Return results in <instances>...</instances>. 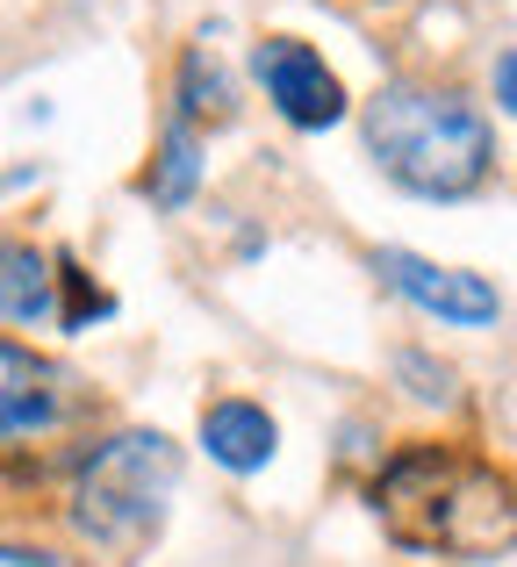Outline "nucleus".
Here are the masks:
<instances>
[{
	"label": "nucleus",
	"instance_id": "obj_13",
	"mask_svg": "<svg viewBox=\"0 0 517 567\" xmlns=\"http://www.w3.org/2000/svg\"><path fill=\"white\" fill-rule=\"evenodd\" d=\"M496 101H504V115H517V43L496 58Z\"/></svg>",
	"mask_w": 517,
	"mask_h": 567
},
{
	"label": "nucleus",
	"instance_id": "obj_1",
	"mask_svg": "<svg viewBox=\"0 0 517 567\" xmlns=\"http://www.w3.org/2000/svg\"><path fill=\"white\" fill-rule=\"evenodd\" d=\"M366 503L410 554L504 560L517 546V482L467 445H403L395 460H381Z\"/></svg>",
	"mask_w": 517,
	"mask_h": 567
},
{
	"label": "nucleus",
	"instance_id": "obj_5",
	"mask_svg": "<svg viewBox=\"0 0 517 567\" xmlns=\"http://www.w3.org/2000/svg\"><path fill=\"white\" fill-rule=\"evenodd\" d=\"M252 72L266 86V101L280 109L288 130H331L345 123V80L323 65V51H309L302 37H266L252 51Z\"/></svg>",
	"mask_w": 517,
	"mask_h": 567
},
{
	"label": "nucleus",
	"instance_id": "obj_11",
	"mask_svg": "<svg viewBox=\"0 0 517 567\" xmlns=\"http://www.w3.org/2000/svg\"><path fill=\"white\" fill-rule=\"evenodd\" d=\"M395 374H403V381H417V388H410L417 402H438V410L453 402V367H432L424 352H395Z\"/></svg>",
	"mask_w": 517,
	"mask_h": 567
},
{
	"label": "nucleus",
	"instance_id": "obj_7",
	"mask_svg": "<svg viewBox=\"0 0 517 567\" xmlns=\"http://www.w3.org/2000/svg\"><path fill=\"white\" fill-rule=\"evenodd\" d=\"M201 453H209L224 474H259L266 460L280 453V424L259 410V402L224 395V402L201 410Z\"/></svg>",
	"mask_w": 517,
	"mask_h": 567
},
{
	"label": "nucleus",
	"instance_id": "obj_12",
	"mask_svg": "<svg viewBox=\"0 0 517 567\" xmlns=\"http://www.w3.org/2000/svg\"><path fill=\"white\" fill-rule=\"evenodd\" d=\"M0 567H80V560H65V554H51V546H22L14 539L8 554H0Z\"/></svg>",
	"mask_w": 517,
	"mask_h": 567
},
{
	"label": "nucleus",
	"instance_id": "obj_4",
	"mask_svg": "<svg viewBox=\"0 0 517 567\" xmlns=\"http://www.w3.org/2000/svg\"><path fill=\"white\" fill-rule=\"evenodd\" d=\"M366 266L381 274V288H395L410 309H424V317L453 323V331H482V323L504 317V295H496L482 274H467V266L417 259V251H403V245H381Z\"/></svg>",
	"mask_w": 517,
	"mask_h": 567
},
{
	"label": "nucleus",
	"instance_id": "obj_3",
	"mask_svg": "<svg viewBox=\"0 0 517 567\" xmlns=\"http://www.w3.org/2000/svg\"><path fill=\"white\" fill-rule=\"evenodd\" d=\"M180 496V445L166 431H115L80 460L65 496V525L94 554L137 560L166 532V511Z\"/></svg>",
	"mask_w": 517,
	"mask_h": 567
},
{
	"label": "nucleus",
	"instance_id": "obj_9",
	"mask_svg": "<svg viewBox=\"0 0 517 567\" xmlns=\"http://www.w3.org/2000/svg\"><path fill=\"white\" fill-rule=\"evenodd\" d=\"M238 115V86H230L224 58L209 43H187L180 51V123H230Z\"/></svg>",
	"mask_w": 517,
	"mask_h": 567
},
{
	"label": "nucleus",
	"instance_id": "obj_6",
	"mask_svg": "<svg viewBox=\"0 0 517 567\" xmlns=\"http://www.w3.org/2000/svg\"><path fill=\"white\" fill-rule=\"evenodd\" d=\"M0 374H8V388H0V431H8V445L51 439V431H65L86 410V381L65 374L58 360H37L29 346L0 352Z\"/></svg>",
	"mask_w": 517,
	"mask_h": 567
},
{
	"label": "nucleus",
	"instance_id": "obj_10",
	"mask_svg": "<svg viewBox=\"0 0 517 567\" xmlns=\"http://www.w3.org/2000/svg\"><path fill=\"white\" fill-rule=\"evenodd\" d=\"M195 187H201V144H195V123L173 115V130L158 137L152 173H144V194H152V208H187Z\"/></svg>",
	"mask_w": 517,
	"mask_h": 567
},
{
	"label": "nucleus",
	"instance_id": "obj_8",
	"mask_svg": "<svg viewBox=\"0 0 517 567\" xmlns=\"http://www.w3.org/2000/svg\"><path fill=\"white\" fill-rule=\"evenodd\" d=\"M58 288H65V259H51V251H37V245H8L0 309H8L14 331H43V323L65 317V309H58Z\"/></svg>",
	"mask_w": 517,
	"mask_h": 567
},
{
	"label": "nucleus",
	"instance_id": "obj_2",
	"mask_svg": "<svg viewBox=\"0 0 517 567\" xmlns=\"http://www.w3.org/2000/svg\"><path fill=\"white\" fill-rule=\"evenodd\" d=\"M366 152L403 194L417 202H461L496 173V130L453 86L424 80H389L360 115Z\"/></svg>",
	"mask_w": 517,
	"mask_h": 567
}]
</instances>
